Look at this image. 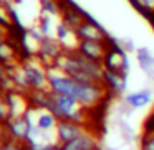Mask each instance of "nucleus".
<instances>
[{
	"mask_svg": "<svg viewBox=\"0 0 154 150\" xmlns=\"http://www.w3.org/2000/svg\"><path fill=\"white\" fill-rule=\"evenodd\" d=\"M18 58H20V48H18V45L10 41L8 38H5L0 43V63L7 68V66H12V64L20 63Z\"/></svg>",
	"mask_w": 154,
	"mask_h": 150,
	"instance_id": "ddd939ff",
	"label": "nucleus"
},
{
	"mask_svg": "<svg viewBox=\"0 0 154 150\" xmlns=\"http://www.w3.org/2000/svg\"><path fill=\"white\" fill-rule=\"evenodd\" d=\"M103 84L108 87L109 93L114 94H126L128 91V76L121 73H114V71H104Z\"/></svg>",
	"mask_w": 154,
	"mask_h": 150,
	"instance_id": "9b49d317",
	"label": "nucleus"
},
{
	"mask_svg": "<svg viewBox=\"0 0 154 150\" xmlns=\"http://www.w3.org/2000/svg\"><path fill=\"white\" fill-rule=\"evenodd\" d=\"M8 140H12V137L7 130V125H5V122H0V147H4Z\"/></svg>",
	"mask_w": 154,
	"mask_h": 150,
	"instance_id": "a211bd4d",
	"label": "nucleus"
},
{
	"mask_svg": "<svg viewBox=\"0 0 154 150\" xmlns=\"http://www.w3.org/2000/svg\"><path fill=\"white\" fill-rule=\"evenodd\" d=\"M53 102H55L53 114L58 117V120L66 119V120H73V122H80L86 125L90 110L81 106L75 97L65 96V94H53Z\"/></svg>",
	"mask_w": 154,
	"mask_h": 150,
	"instance_id": "f257e3e1",
	"label": "nucleus"
},
{
	"mask_svg": "<svg viewBox=\"0 0 154 150\" xmlns=\"http://www.w3.org/2000/svg\"><path fill=\"white\" fill-rule=\"evenodd\" d=\"M10 117H12V114H10V107H8L7 97L0 91V122H7Z\"/></svg>",
	"mask_w": 154,
	"mask_h": 150,
	"instance_id": "dca6fc26",
	"label": "nucleus"
},
{
	"mask_svg": "<svg viewBox=\"0 0 154 150\" xmlns=\"http://www.w3.org/2000/svg\"><path fill=\"white\" fill-rule=\"evenodd\" d=\"M90 150H101L100 147H94V149H90Z\"/></svg>",
	"mask_w": 154,
	"mask_h": 150,
	"instance_id": "4be33fe9",
	"label": "nucleus"
},
{
	"mask_svg": "<svg viewBox=\"0 0 154 150\" xmlns=\"http://www.w3.org/2000/svg\"><path fill=\"white\" fill-rule=\"evenodd\" d=\"M86 130L88 129H86L85 124L61 119V120H58V124H57V130H55V134H57L58 143H66V142H70V140L80 137L81 134H85Z\"/></svg>",
	"mask_w": 154,
	"mask_h": 150,
	"instance_id": "423d86ee",
	"label": "nucleus"
},
{
	"mask_svg": "<svg viewBox=\"0 0 154 150\" xmlns=\"http://www.w3.org/2000/svg\"><path fill=\"white\" fill-rule=\"evenodd\" d=\"M151 101H152V91L151 89L133 91V93H126L123 96L124 106H128L129 109H143V107L149 106Z\"/></svg>",
	"mask_w": 154,
	"mask_h": 150,
	"instance_id": "9d476101",
	"label": "nucleus"
},
{
	"mask_svg": "<svg viewBox=\"0 0 154 150\" xmlns=\"http://www.w3.org/2000/svg\"><path fill=\"white\" fill-rule=\"evenodd\" d=\"M22 150H40V149H35V147H30V145H27V143H23V145H22Z\"/></svg>",
	"mask_w": 154,
	"mask_h": 150,
	"instance_id": "aec40b11",
	"label": "nucleus"
},
{
	"mask_svg": "<svg viewBox=\"0 0 154 150\" xmlns=\"http://www.w3.org/2000/svg\"><path fill=\"white\" fill-rule=\"evenodd\" d=\"M136 58H137V64L139 68L144 71L146 76H149L151 79H154V54L149 48H137L136 50Z\"/></svg>",
	"mask_w": 154,
	"mask_h": 150,
	"instance_id": "4468645a",
	"label": "nucleus"
},
{
	"mask_svg": "<svg viewBox=\"0 0 154 150\" xmlns=\"http://www.w3.org/2000/svg\"><path fill=\"white\" fill-rule=\"evenodd\" d=\"M98 147V140L94 137L93 132L86 130L85 134H81L80 137L70 140L66 143H60V150H90Z\"/></svg>",
	"mask_w": 154,
	"mask_h": 150,
	"instance_id": "f8f14e48",
	"label": "nucleus"
},
{
	"mask_svg": "<svg viewBox=\"0 0 154 150\" xmlns=\"http://www.w3.org/2000/svg\"><path fill=\"white\" fill-rule=\"evenodd\" d=\"M111 43L109 41H88V40H81L78 43L76 51L81 53L83 56L90 58L93 61H98V63H103L104 58H106V53L109 50Z\"/></svg>",
	"mask_w": 154,
	"mask_h": 150,
	"instance_id": "39448f33",
	"label": "nucleus"
},
{
	"mask_svg": "<svg viewBox=\"0 0 154 150\" xmlns=\"http://www.w3.org/2000/svg\"><path fill=\"white\" fill-rule=\"evenodd\" d=\"M22 145H23V143H20V142L12 139V140H8L4 147H0V150H22Z\"/></svg>",
	"mask_w": 154,
	"mask_h": 150,
	"instance_id": "6ab92c4d",
	"label": "nucleus"
},
{
	"mask_svg": "<svg viewBox=\"0 0 154 150\" xmlns=\"http://www.w3.org/2000/svg\"><path fill=\"white\" fill-rule=\"evenodd\" d=\"M22 69H23L25 79H27L30 91H47L48 89V76L47 68L40 61L38 56H28L25 60H20Z\"/></svg>",
	"mask_w": 154,
	"mask_h": 150,
	"instance_id": "f03ea898",
	"label": "nucleus"
},
{
	"mask_svg": "<svg viewBox=\"0 0 154 150\" xmlns=\"http://www.w3.org/2000/svg\"><path fill=\"white\" fill-rule=\"evenodd\" d=\"M104 69L114 71V73L121 74H129V58H128V51L121 48L119 45H111L109 50L106 53V58L103 61Z\"/></svg>",
	"mask_w": 154,
	"mask_h": 150,
	"instance_id": "7ed1b4c3",
	"label": "nucleus"
},
{
	"mask_svg": "<svg viewBox=\"0 0 154 150\" xmlns=\"http://www.w3.org/2000/svg\"><path fill=\"white\" fill-rule=\"evenodd\" d=\"M0 28H2V27H0ZM5 38H7V37H5V35H4V33H2V31H0V43H2V41H4V40H5Z\"/></svg>",
	"mask_w": 154,
	"mask_h": 150,
	"instance_id": "412c9836",
	"label": "nucleus"
},
{
	"mask_svg": "<svg viewBox=\"0 0 154 150\" xmlns=\"http://www.w3.org/2000/svg\"><path fill=\"white\" fill-rule=\"evenodd\" d=\"M55 38L60 41V45L63 46L65 51H76L78 43H80V40L76 37V31L71 27H68L65 22H58L57 31H55Z\"/></svg>",
	"mask_w": 154,
	"mask_h": 150,
	"instance_id": "1a4fd4ad",
	"label": "nucleus"
},
{
	"mask_svg": "<svg viewBox=\"0 0 154 150\" xmlns=\"http://www.w3.org/2000/svg\"><path fill=\"white\" fill-rule=\"evenodd\" d=\"M76 37L78 40H88V41H109V37L104 31V28L101 27L98 22H94L93 18L86 17L80 25L76 27Z\"/></svg>",
	"mask_w": 154,
	"mask_h": 150,
	"instance_id": "20e7f679",
	"label": "nucleus"
},
{
	"mask_svg": "<svg viewBox=\"0 0 154 150\" xmlns=\"http://www.w3.org/2000/svg\"><path fill=\"white\" fill-rule=\"evenodd\" d=\"M5 125H7V130H8V134H10V137L14 140H17V142H20V143L27 142L28 134H30V129H32V124L25 116L10 117V119L5 122Z\"/></svg>",
	"mask_w": 154,
	"mask_h": 150,
	"instance_id": "0eeeda50",
	"label": "nucleus"
},
{
	"mask_svg": "<svg viewBox=\"0 0 154 150\" xmlns=\"http://www.w3.org/2000/svg\"><path fill=\"white\" fill-rule=\"evenodd\" d=\"M7 97L8 107H10V114L12 117H18V116H25L27 110L30 109V97L28 94H25V91H10V93H4Z\"/></svg>",
	"mask_w": 154,
	"mask_h": 150,
	"instance_id": "6e6552de",
	"label": "nucleus"
},
{
	"mask_svg": "<svg viewBox=\"0 0 154 150\" xmlns=\"http://www.w3.org/2000/svg\"><path fill=\"white\" fill-rule=\"evenodd\" d=\"M141 150H154V130L146 134L141 142Z\"/></svg>",
	"mask_w": 154,
	"mask_h": 150,
	"instance_id": "f3484780",
	"label": "nucleus"
},
{
	"mask_svg": "<svg viewBox=\"0 0 154 150\" xmlns=\"http://www.w3.org/2000/svg\"><path fill=\"white\" fill-rule=\"evenodd\" d=\"M131 5L147 18L154 27V0H129Z\"/></svg>",
	"mask_w": 154,
	"mask_h": 150,
	"instance_id": "2eb2a0df",
	"label": "nucleus"
}]
</instances>
